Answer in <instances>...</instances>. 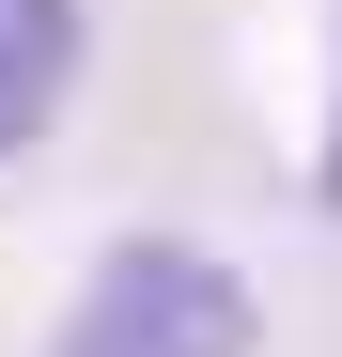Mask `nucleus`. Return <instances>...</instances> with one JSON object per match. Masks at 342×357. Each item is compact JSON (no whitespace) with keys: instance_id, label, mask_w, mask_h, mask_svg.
Here are the masks:
<instances>
[{"instance_id":"obj_1","label":"nucleus","mask_w":342,"mask_h":357,"mask_svg":"<svg viewBox=\"0 0 342 357\" xmlns=\"http://www.w3.org/2000/svg\"><path fill=\"white\" fill-rule=\"evenodd\" d=\"M249 342H265V295L187 233H125L47 326V357H249Z\"/></svg>"},{"instance_id":"obj_2","label":"nucleus","mask_w":342,"mask_h":357,"mask_svg":"<svg viewBox=\"0 0 342 357\" xmlns=\"http://www.w3.org/2000/svg\"><path fill=\"white\" fill-rule=\"evenodd\" d=\"M78 63H94V16H78V0H0V155H31L47 125H63Z\"/></svg>"},{"instance_id":"obj_3","label":"nucleus","mask_w":342,"mask_h":357,"mask_svg":"<svg viewBox=\"0 0 342 357\" xmlns=\"http://www.w3.org/2000/svg\"><path fill=\"white\" fill-rule=\"evenodd\" d=\"M311 187H327V218H342V109H327V155H311Z\"/></svg>"}]
</instances>
